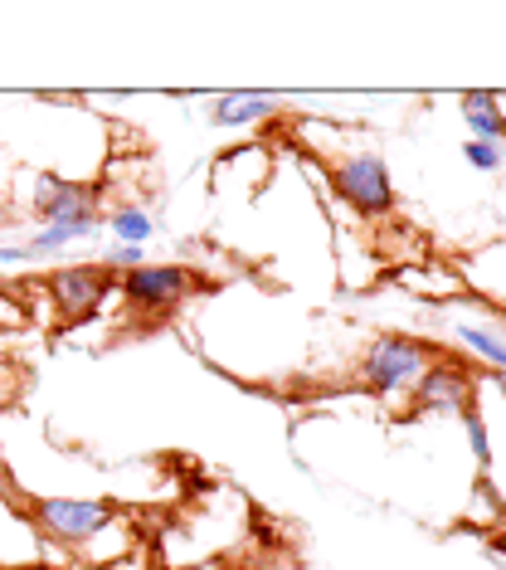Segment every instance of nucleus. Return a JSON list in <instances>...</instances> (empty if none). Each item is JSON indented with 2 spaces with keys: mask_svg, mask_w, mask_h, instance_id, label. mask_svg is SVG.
Returning <instances> with one entry per match:
<instances>
[{
  "mask_svg": "<svg viewBox=\"0 0 506 570\" xmlns=\"http://www.w3.org/2000/svg\"><path fill=\"white\" fill-rule=\"evenodd\" d=\"M98 205L102 190L98 180H73L63 171H39L30 190V210L39 225H59L63 235H73L78 244L98 235Z\"/></svg>",
  "mask_w": 506,
  "mask_h": 570,
  "instance_id": "nucleus-1",
  "label": "nucleus"
},
{
  "mask_svg": "<svg viewBox=\"0 0 506 570\" xmlns=\"http://www.w3.org/2000/svg\"><path fill=\"white\" fill-rule=\"evenodd\" d=\"M30 517L49 541H59L69 551H88L102 531L117 527L112 502H93V498H34Z\"/></svg>",
  "mask_w": 506,
  "mask_h": 570,
  "instance_id": "nucleus-2",
  "label": "nucleus"
},
{
  "mask_svg": "<svg viewBox=\"0 0 506 570\" xmlns=\"http://www.w3.org/2000/svg\"><path fill=\"white\" fill-rule=\"evenodd\" d=\"M434 366V346L414 342V336H375L360 356V381L375 395H405L414 391V381Z\"/></svg>",
  "mask_w": 506,
  "mask_h": 570,
  "instance_id": "nucleus-3",
  "label": "nucleus"
},
{
  "mask_svg": "<svg viewBox=\"0 0 506 570\" xmlns=\"http://www.w3.org/2000/svg\"><path fill=\"white\" fill-rule=\"evenodd\" d=\"M331 190L366 219H385L395 210V180H389V166L380 151H346V157H336Z\"/></svg>",
  "mask_w": 506,
  "mask_h": 570,
  "instance_id": "nucleus-4",
  "label": "nucleus"
},
{
  "mask_svg": "<svg viewBox=\"0 0 506 570\" xmlns=\"http://www.w3.org/2000/svg\"><path fill=\"white\" fill-rule=\"evenodd\" d=\"M414 414H467L477 405V371L463 356H434L419 381H414Z\"/></svg>",
  "mask_w": 506,
  "mask_h": 570,
  "instance_id": "nucleus-5",
  "label": "nucleus"
},
{
  "mask_svg": "<svg viewBox=\"0 0 506 570\" xmlns=\"http://www.w3.org/2000/svg\"><path fill=\"white\" fill-rule=\"evenodd\" d=\"M39 283H44L49 303H54V313L63 322H83V317H93L98 307L108 303L112 268H102V264H69V268H49Z\"/></svg>",
  "mask_w": 506,
  "mask_h": 570,
  "instance_id": "nucleus-6",
  "label": "nucleus"
},
{
  "mask_svg": "<svg viewBox=\"0 0 506 570\" xmlns=\"http://www.w3.org/2000/svg\"><path fill=\"white\" fill-rule=\"evenodd\" d=\"M190 293H195V274L186 264H141L132 274H122L127 307H132V313H147V317L176 313Z\"/></svg>",
  "mask_w": 506,
  "mask_h": 570,
  "instance_id": "nucleus-7",
  "label": "nucleus"
},
{
  "mask_svg": "<svg viewBox=\"0 0 506 570\" xmlns=\"http://www.w3.org/2000/svg\"><path fill=\"white\" fill-rule=\"evenodd\" d=\"M278 112L272 94H219L210 102V122L215 127H258Z\"/></svg>",
  "mask_w": 506,
  "mask_h": 570,
  "instance_id": "nucleus-8",
  "label": "nucleus"
},
{
  "mask_svg": "<svg viewBox=\"0 0 506 570\" xmlns=\"http://www.w3.org/2000/svg\"><path fill=\"white\" fill-rule=\"evenodd\" d=\"M463 122L473 127V141H497V147H506V112L492 94H463Z\"/></svg>",
  "mask_w": 506,
  "mask_h": 570,
  "instance_id": "nucleus-9",
  "label": "nucleus"
},
{
  "mask_svg": "<svg viewBox=\"0 0 506 570\" xmlns=\"http://www.w3.org/2000/svg\"><path fill=\"white\" fill-rule=\"evenodd\" d=\"M102 225H108V235H112L117 244H141V249H147V239L156 235V219H151V210H147V205H137V200L112 205Z\"/></svg>",
  "mask_w": 506,
  "mask_h": 570,
  "instance_id": "nucleus-10",
  "label": "nucleus"
},
{
  "mask_svg": "<svg viewBox=\"0 0 506 570\" xmlns=\"http://www.w3.org/2000/svg\"><path fill=\"white\" fill-rule=\"evenodd\" d=\"M458 342L473 346V356H483L492 371H506V342H502L497 332L477 327V322H458Z\"/></svg>",
  "mask_w": 506,
  "mask_h": 570,
  "instance_id": "nucleus-11",
  "label": "nucleus"
},
{
  "mask_svg": "<svg viewBox=\"0 0 506 570\" xmlns=\"http://www.w3.org/2000/svg\"><path fill=\"white\" fill-rule=\"evenodd\" d=\"M463 420V434H467V444H473V459L483 463V469H492V439H487V424H483V410H467V414H458Z\"/></svg>",
  "mask_w": 506,
  "mask_h": 570,
  "instance_id": "nucleus-12",
  "label": "nucleus"
},
{
  "mask_svg": "<svg viewBox=\"0 0 506 570\" xmlns=\"http://www.w3.org/2000/svg\"><path fill=\"white\" fill-rule=\"evenodd\" d=\"M463 161L473 166V171H502L506 166V147H497V141H467L463 147Z\"/></svg>",
  "mask_w": 506,
  "mask_h": 570,
  "instance_id": "nucleus-13",
  "label": "nucleus"
},
{
  "mask_svg": "<svg viewBox=\"0 0 506 570\" xmlns=\"http://www.w3.org/2000/svg\"><path fill=\"white\" fill-rule=\"evenodd\" d=\"M141 264H147V249H141V244H112V249L102 254V268H112V274H132Z\"/></svg>",
  "mask_w": 506,
  "mask_h": 570,
  "instance_id": "nucleus-14",
  "label": "nucleus"
},
{
  "mask_svg": "<svg viewBox=\"0 0 506 570\" xmlns=\"http://www.w3.org/2000/svg\"><path fill=\"white\" fill-rule=\"evenodd\" d=\"M190 570H234L225 556H210V561H200V566H190Z\"/></svg>",
  "mask_w": 506,
  "mask_h": 570,
  "instance_id": "nucleus-15",
  "label": "nucleus"
},
{
  "mask_svg": "<svg viewBox=\"0 0 506 570\" xmlns=\"http://www.w3.org/2000/svg\"><path fill=\"white\" fill-rule=\"evenodd\" d=\"M10 219H16V210H10V200H6V196H0V229H6V225H10Z\"/></svg>",
  "mask_w": 506,
  "mask_h": 570,
  "instance_id": "nucleus-16",
  "label": "nucleus"
}]
</instances>
